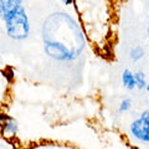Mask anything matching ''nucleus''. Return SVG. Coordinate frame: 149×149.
Instances as JSON below:
<instances>
[{
    "mask_svg": "<svg viewBox=\"0 0 149 149\" xmlns=\"http://www.w3.org/2000/svg\"><path fill=\"white\" fill-rule=\"evenodd\" d=\"M42 37L46 55L58 61L74 60L85 47V36L68 14L56 13L49 16L42 27Z\"/></svg>",
    "mask_w": 149,
    "mask_h": 149,
    "instance_id": "obj_1",
    "label": "nucleus"
},
{
    "mask_svg": "<svg viewBox=\"0 0 149 149\" xmlns=\"http://www.w3.org/2000/svg\"><path fill=\"white\" fill-rule=\"evenodd\" d=\"M0 15L5 21V29L9 37L14 40L26 39L30 32V24L25 9L21 5V1L1 0Z\"/></svg>",
    "mask_w": 149,
    "mask_h": 149,
    "instance_id": "obj_2",
    "label": "nucleus"
},
{
    "mask_svg": "<svg viewBox=\"0 0 149 149\" xmlns=\"http://www.w3.org/2000/svg\"><path fill=\"white\" fill-rule=\"evenodd\" d=\"M130 133L138 141L149 143V111L143 112L141 117L130 124Z\"/></svg>",
    "mask_w": 149,
    "mask_h": 149,
    "instance_id": "obj_3",
    "label": "nucleus"
},
{
    "mask_svg": "<svg viewBox=\"0 0 149 149\" xmlns=\"http://www.w3.org/2000/svg\"><path fill=\"white\" fill-rule=\"evenodd\" d=\"M3 122H0L3 125V129H4V133L6 136H15L16 132H17V122L15 118L10 117V116H6V114H3Z\"/></svg>",
    "mask_w": 149,
    "mask_h": 149,
    "instance_id": "obj_4",
    "label": "nucleus"
},
{
    "mask_svg": "<svg viewBox=\"0 0 149 149\" xmlns=\"http://www.w3.org/2000/svg\"><path fill=\"white\" fill-rule=\"evenodd\" d=\"M122 83L127 90H134L137 87L134 73L132 71H129V70H124L122 73Z\"/></svg>",
    "mask_w": 149,
    "mask_h": 149,
    "instance_id": "obj_5",
    "label": "nucleus"
},
{
    "mask_svg": "<svg viewBox=\"0 0 149 149\" xmlns=\"http://www.w3.org/2000/svg\"><path fill=\"white\" fill-rule=\"evenodd\" d=\"M144 54L146 52H144V49L142 46H134L129 51V57L133 61H139V60H142L144 57Z\"/></svg>",
    "mask_w": 149,
    "mask_h": 149,
    "instance_id": "obj_6",
    "label": "nucleus"
},
{
    "mask_svg": "<svg viewBox=\"0 0 149 149\" xmlns=\"http://www.w3.org/2000/svg\"><path fill=\"white\" fill-rule=\"evenodd\" d=\"M134 78H136V83H137V87L138 88H144L146 87L147 88V85H148V82H147V78H146V74H144V72L142 71H138L134 73Z\"/></svg>",
    "mask_w": 149,
    "mask_h": 149,
    "instance_id": "obj_7",
    "label": "nucleus"
},
{
    "mask_svg": "<svg viewBox=\"0 0 149 149\" xmlns=\"http://www.w3.org/2000/svg\"><path fill=\"white\" fill-rule=\"evenodd\" d=\"M132 107V101L129 98H125L120 102V106H119V112H127L128 109H130Z\"/></svg>",
    "mask_w": 149,
    "mask_h": 149,
    "instance_id": "obj_8",
    "label": "nucleus"
},
{
    "mask_svg": "<svg viewBox=\"0 0 149 149\" xmlns=\"http://www.w3.org/2000/svg\"><path fill=\"white\" fill-rule=\"evenodd\" d=\"M62 3H63V4H72V1H68V0H66V1H65V0H63Z\"/></svg>",
    "mask_w": 149,
    "mask_h": 149,
    "instance_id": "obj_9",
    "label": "nucleus"
},
{
    "mask_svg": "<svg viewBox=\"0 0 149 149\" xmlns=\"http://www.w3.org/2000/svg\"><path fill=\"white\" fill-rule=\"evenodd\" d=\"M147 32H148V37H149V20H148V29H147Z\"/></svg>",
    "mask_w": 149,
    "mask_h": 149,
    "instance_id": "obj_10",
    "label": "nucleus"
},
{
    "mask_svg": "<svg viewBox=\"0 0 149 149\" xmlns=\"http://www.w3.org/2000/svg\"><path fill=\"white\" fill-rule=\"evenodd\" d=\"M147 91L149 92V82H148V85H147Z\"/></svg>",
    "mask_w": 149,
    "mask_h": 149,
    "instance_id": "obj_11",
    "label": "nucleus"
}]
</instances>
